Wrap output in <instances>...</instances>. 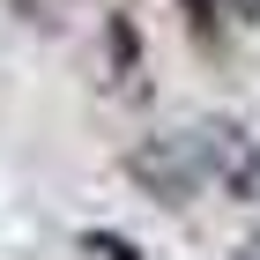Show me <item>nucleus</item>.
<instances>
[{"instance_id":"1","label":"nucleus","mask_w":260,"mask_h":260,"mask_svg":"<svg viewBox=\"0 0 260 260\" xmlns=\"http://www.w3.org/2000/svg\"><path fill=\"white\" fill-rule=\"evenodd\" d=\"M119 179L134 186L149 208H171L186 216L201 193H208V164H201V141L193 134H171V126H149L119 149Z\"/></svg>"},{"instance_id":"2","label":"nucleus","mask_w":260,"mask_h":260,"mask_svg":"<svg viewBox=\"0 0 260 260\" xmlns=\"http://www.w3.org/2000/svg\"><path fill=\"white\" fill-rule=\"evenodd\" d=\"M201 141V164H208V186H223L231 201H245V208H260V134L245 119H201L193 126Z\"/></svg>"},{"instance_id":"3","label":"nucleus","mask_w":260,"mask_h":260,"mask_svg":"<svg viewBox=\"0 0 260 260\" xmlns=\"http://www.w3.org/2000/svg\"><path fill=\"white\" fill-rule=\"evenodd\" d=\"M97 45H104V82H112V97L149 104L156 82H149V38H141V15H134V8H104Z\"/></svg>"},{"instance_id":"4","label":"nucleus","mask_w":260,"mask_h":260,"mask_svg":"<svg viewBox=\"0 0 260 260\" xmlns=\"http://www.w3.org/2000/svg\"><path fill=\"white\" fill-rule=\"evenodd\" d=\"M179 15H186V38H193L201 52H216V38H223V0H179Z\"/></svg>"},{"instance_id":"5","label":"nucleus","mask_w":260,"mask_h":260,"mask_svg":"<svg viewBox=\"0 0 260 260\" xmlns=\"http://www.w3.org/2000/svg\"><path fill=\"white\" fill-rule=\"evenodd\" d=\"M75 245H82L89 260H141V245L126 238V231H104V223H89V231H82Z\"/></svg>"},{"instance_id":"6","label":"nucleus","mask_w":260,"mask_h":260,"mask_svg":"<svg viewBox=\"0 0 260 260\" xmlns=\"http://www.w3.org/2000/svg\"><path fill=\"white\" fill-rule=\"evenodd\" d=\"M223 22H238V30H260V0H223Z\"/></svg>"},{"instance_id":"7","label":"nucleus","mask_w":260,"mask_h":260,"mask_svg":"<svg viewBox=\"0 0 260 260\" xmlns=\"http://www.w3.org/2000/svg\"><path fill=\"white\" fill-rule=\"evenodd\" d=\"M238 260H260V238H245V245H238Z\"/></svg>"}]
</instances>
